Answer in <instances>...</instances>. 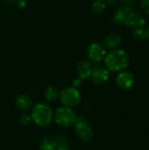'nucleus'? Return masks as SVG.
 <instances>
[{"instance_id":"1","label":"nucleus","mask_w":149,"mask_h":150,"mask_svg":"<svg viewBox=\"0 0 149 150\" xmlns=\"http://www.w3.org/2000/svg\"><path fill=\"white\" fill-rule=\"evenodd\" d=\"M130 58L128 54L122 49H114L106 54L105 64L109 72L123 71L129 65Z\"/></svg>"},{"instance_id":"2","label":"nucleus","mask_w":149,"mask_h":150,"mask_svg":"<svg viewBox=\"0 0 149 150\" xmlns=\"http://www.w3.org/2000/svg\"><path fill=\"white\" fill-rule=\"evenodd\" d=\"M54 112L51 107L46 103H39L32 109V120L40 127H47L51 124Z\"/></svg>"},{"instance_id":"3","label":"nucleus","mask_w":149,"mask_h":150,"mask_svg":"<svg viewBox=\"0 0 149 150\" xmlns=\"http://www.w3.org/2000/svg\"><path fill=\"white\" fill-rule=\"evenodd\" d=\"M77 118L78 116L76 112L72 108L66 107V106L58 108L54 112L53 117V119L58 125L65 127H70L76 126Z\"/></svg>"},{"instance_id":"4","label":"nucleus","mask_w":149,"mask_h":150,"mask_svg":"<svg viewBox=\"0 0 149 150\" xmlns=\"http://www.w3.org/2000/svg\"><path fill=\"white\" fill-rule=\"evenodd\" d=\"M60 100L66 107L73 108L78 105L82 100V96L78 89L74 87H67L63 89L59 94Z\"/></svg>"},{"instance_id":"5","label":"nucleus","mask_w":149,"mask_h":150,"mask_svg":"<svg viewBox=\"0 0 149 150\" xmlns=\"http://www.w3.org/2000/svg\"><path fill=\"white\" fill-rule=\"evenodd\" d=\"M76 133L78 138L83 142H89L93 137L92 127L89 125L84 117H78L76 124Z\"/></svg>"},{"instance_id":"6","label":"nucleus","mask_w":149,"mask_h":150,"mask_svg":"<svg viewBox=\"0 0 149 150\" xmlns=\"http://www.w3.org/2000/svg\"><path fill=\"white\" fill-rule=\"evenodd\" d=\"M106 55L105 47L99 43H91L87 48V56L93 63H99Z\"/></svg>"},{"instance_id":"7","label":"nucleus","mask_w":149,"mask_h":150,"mask_svg":"<svg viewBox=\"0 0 149 150\" xmlns=\"http://www.w3.org/2000/svg\"><path fill=\"white\" fill-rule=\"evenodd\" d=\"M135 82L134 76L129 71H120V73L116 77V83L118 87L121 90H129L131 89Z\"/></svg>"},{"instance_id":"8","label":"nucleus","mask_w":149,"mask_h":150,"mask_svg":"<svg viewBox=\"0 0 149 150\" xmlns=\"http://www.w3.org/2000/svg\"><path fill=\"white\" fill-rule=\"evenodd\" d=\"M109 76H110V72L106 69L102 68L100 65L92 66V73L90 78L94 83L104 84L108 81Z\"/></svg>"},{"instance_id":"9","label":"nucleus","mask_w":149,"mask_h":150,"mask_svg":"<svg viewBox=\"0 0 149 150\" xmlns=\"http://www.w3.org/2000/svg\"><path fill=\"white\" fill-rule=\"evenodd\" d=\"M147 21L146 18L143 15H141V13L137 12L135 10H133L129 16L127 17V18L126 19L124 25L128 27H133V28H141L144 27L146 25Z\"/></svg>"},{"instance_id":"10","label":"nucleus","mask_w":149,"mask_h":150,"mask_svg":"<svg viewBox=\"0 0 149 150\" xmlns=\"http://www.w3.org/2000/svg\"><path fill=\"white\" fill-rule=\"evenodd\" d=\"M134 9H133L130 6H126V5H122L117 8V10L115 11V13L112 17V23L115 25H121L124 24L126 19L127 18V17L129 16V14L133 11Z\"/></svg>"},{"instance_id":"11","label":"nucleus","mask_w":149,"mask_h":150,"mask_svg":"<svg viewBox=\"0 0 149 150\" xmlns=\"http://www.w3.org/2000/svg\"><path fill=\"white\" fill-rule=\"evenodd\" d=\"M122 42V37L118 33H112L107 35L105 39L104 44L105 47L109 49L110 51L117 49Z\"/></svg>"},{"instance_id":"12","label":"nucleus","mask_w":149,"mask_h":150,"mask_svg":"<svg viewBox=\"0 0 149 150\" xmlns=\"http://www.w3.org/2000/svg\"><path fill=\"white\" fill-rule=\"evenodd\" d=\"M77 73L80 79H88L89 77H90L92 73V65L89 61L86 60L79 62L77 64Z\"/></svg>"},{"instance_id":"13","label":"nucleus","mask_w":149,"mask_h":150,"mask_svg":"<svg viewBox=\"0 0 149 150\" xmlns=\"http://www.w3.org/2000/svg\"><path fill=\"white\" fill-rule=\"evenodd\" d=\"M17 107L22 112H28L32 109V101L31 98L26 94H20L16 98Z\"/></svg>"},{"instance_id":"14","label":"nucleus","mask_w":149,"mask_h":150,"mask_svg":"<svg viewBox=\"0 0 149 150\" xmlns=\"http://www.w3.org/2000/svg\"><path fill=\"white\" fill-rule=\"evenodd\" d=\"M106 11V2L105 0H94L91 4V11L95 15H102Z\"/></svg>"},{"instance_id":"15","label":"nucleus","mask_w":149,"mask_h":150,"mask_svg":"<svg viewBox=\"0 0 149 150\" xmlns=\"http://www.w3.org/2000/svg\"><path fill=\"white\" fill-rule=\"evenodd\" d=\"M57 149L55 139L50 136L45 137L40 142V150H55Z\"/></svg>"},{"instance_id":"16","label":"nucleus","mask_w":149,"mask_h":150,"mask_svg":"<svg viewBox=\"0 0 149 150\" xmlns=\"http://www.w3.org/2000/svg\"><path fill=\"white\" fill-rule=\"evenodd\" d=\"M59 91L54 86H49L45 90V98L48 101H55L59 98Z\"/></svg>"},{"instance_id":"17","label":"nucleus","mask_w":149,"mask_h":150,"mask_svg":"<svg viewBox=\"0 0 149 150\" xmlns=\"http://www.w3.org/2000/svg\"><path fill=\"white\" fill-rule=\"evenodd\" d=\"M133 37L134 38V40H136L138 41H144L147 39L146 29H144L143 27L135 28L133 33Z\"/></svg>"},{"instance_id":"18","label":"nucleus","mask_w":149,"mask_h":150,"mask_svg":"<svg viewBox=\"0 0 149 150\" xmlns=\"http://www.w3.org/2000/svg\"><path fill=\"white\" fill-rule=\"evenodd\" d=\"M55 142H56V146L57 148H61V147H68V141L66 137L62 136V135H59L55 138Z\"/></svg>"},{"instance_id":"19","label":"nucleus","mask_w":149,"mask_h":150,"mask_svg":"<svg viewBox=\"0 0 149 150\" xmlns=\"http://www.w3.org/2000/svg\"><path fill=\"white\" fill-rule=\"evenodd\" d=\"M31 120H32L31 116H29V115H27V114L22 115V116L19 118V122H20V124H21V125H24V126L28 125V124L31 122Z\"/></svg>"},{"instance_id":"20","label":"nucleus","mask_w":149,"mask_h":150,"mask_svg":"<svg viewBox=\"0 0 149 150\" xmlns=\"http://www.w3.org/2000/svg\"><path fill=\"white\" fill-rule=\"evenodd\" d=\"M141 7L145 13L149 15V0H141Z\"/></svg>"},{"instance_id":"21","label":"nucleus","mask_w":149,"mask_h":150,"mask_svg":"<svg viewBox=\"0 0 149 150\" xmlns=\"http://www.w3.org/2000/svg\"><path fill=\"white\" fill-rule=\"evenodd\" d=\"M82 79H80L79 77L78 78H76L74 81H73V87L76 88V89H78L81 85H82Z\"/></svg>"},{"instance_id":"22","label":"nucleus","mask_w":149,"mask_h":150,"mask_svg":"<svg viewBox=\"0 0 149 150\" xmlns=\"http://www.w3.org/2000/svg\"><path fill=\"white\" fill-rule=\"evenodd\" d=\"M121 1V3L124 4V5H126V6H132V5H133V4H135V3H136V0H120Z\"/></svg>"},{"instance_id":"23","label":"nucleus","mask_w":149,"mask_h":150,"mask_svg":"<svg viewBox=\"0 0 149 150\" xmlns=\"http://www.w3.org/2000/svg\"><path fill=\"white\" fill-rule=\"evenodd\" d=\"M16 4H17L19 8L24 9V8H25V6H26V1H25V0H18V3H17Z\"/></svg>"},{"instance_id":"24","label":"nucleus","mask_w":149,"mask_h":150,"mask_svg":"<svg viewBox=\"0 0 149 150\" xmlns=\"http://www.w3.org/2000/svg\"><path fill=\"white\" fill-rule=\"evenodd\" d=\"M107 3H108L112 7H113V6H116V5L119 4V0H107Z\"/></svg>"},{"instance_id":"25","label":"nucleus","mask_w":149,"mask_h":150,"mask_svg":"<svg viewBox=\"0 0 149 150\" xmlns=\"http://www.w3.org/2000/svg\"><path fill=\"white\" fill-rule=\"evenodd\" d=\"M4 2H6L7 4H17L18 0H4Z\"/></svg>"},{"instance_id":"26","label":"nucleus","mask_w":149,"mask_h":150,"mask_svg":"<svg viewBox=\"0 0 149 150\" xmlns=\"http://www.w3.org/2000/svg\"><path fill=\"white\" fill-rule=\"evenodd\" d=\"M55 150H70L68 147H61V148H57Z\"/></svg>"},{"instance_id":"27","label":"nucleus","mask_w":149,"mask_h":150,"mask_svg":"<svg viewBox=\"0 0 149 150\" xmlns=\"http://www.w3.org/2000/svg\"><path fill=\"white\" fill-rule=\"evenodd\" d=\"M146 36H147V39L149 40V25L148 27L146 29Z\"/></svg>"}]
</instances>
